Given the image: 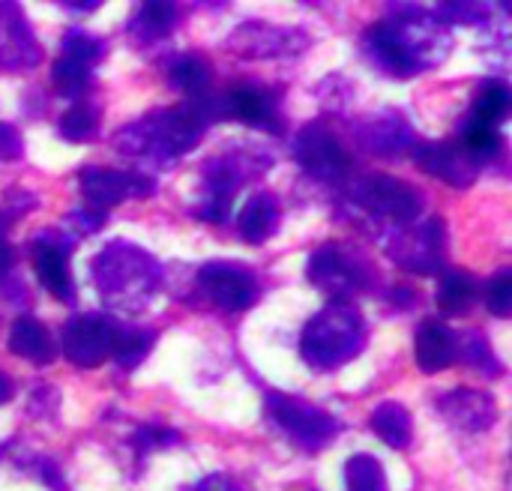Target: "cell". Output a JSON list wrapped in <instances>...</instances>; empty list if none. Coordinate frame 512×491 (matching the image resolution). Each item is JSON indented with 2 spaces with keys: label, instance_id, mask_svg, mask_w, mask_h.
<instances>
[{
  "label": "cell",
  "instance_id": "cell-28",
  "mask_svg": "<svg viewBox=\"0 0 512 491\" xmlns=\"http://www.w3.org/2000/svg\"><path fill=\"white\" fill-rule=\"evenodd\" d=\"M456 342H459L456 360H465L471 369H477L480 375H486L492 381L504 375V363L498 360V354L492 351V345L486 342V336L480 330H465L462 336H456Z\"/></svg>",
  "mask_w": 512,
  "mask_h": 491
},
{
  "label": "cell",
  "instance_id": "cell-30",
  "mask_svg": "<svg viewBox=\"0 0 512 491\" xmlns=\"http://www.w3.org/2000/svg\"><path fill=\"white\" fill-rule=\"evenodd\" d=\"M459 144L483 165V162L501 156V150H504V135H501L498 126H486V123L468 117V120L462 123V138H459Z\"/></svg>",
  "mask_w": 512,
  "mask_h": 491
},
{
  "label": "cell",
  "instance_id": "cell-46",
  "mask_svg": "<svg viewBox=\"0 0 512 491\" xmlns=\"http://www.w3.org/2000/svg\"><path fill=\"white\" fill-rule=\"evenodd\" d=\"M60 6L69 9V12H93V9L99 6V0H84V3H78V0H63Z\"/></svg>",
  "mask_w": 512,
  "mask_h": 491
},
{
  "label": "cell",
  "instance_id": "cell-15",
  "mask_svg": "<svg viewBox=\"0 0 512 491\" xmlns=\"http://www.w3.org/2000/svg\"><path fill=\"white\" fill-rule=\"evenodd\" d=\"M69 252H72V240H66L63 234H54V231H42L30 240V261L36 270V279L60 303L75 300V285H72V273H69Z\"/></svg>",
  "mask_w": 512,
  "mask_h": 491
},
{
  "label": "cell",
  "instance_id": "cell-1",
  "mask_svg": "<svg viewBox=\"0 0 512 491\" xmlns=\"http://www.w3.org/2000/svg\"><path fill=\"white\" fill-rule=\"evenodd\" d=\"M453 36L447 24L423 9H396L366 33L369 57L396 78L435 69L447 60Z\"/></svg>",
  "mask_w": 512,
  "mask_h": 491
},
{
  "label": "cell",
  "instance_id": "cell-20",
  "mask_svg": "<svg viewBox=\"0 0 512 491\" xmlns=\"http://www.w3.org/2000/svg\"><path fill=\"white\" fill-rule=\"evenodd\" d=\"M459 357V342L456 333L441 324V321H423L417 336H414V360L426 375L444 372L456 363Z\"/></svg>",
  "mask_w": 512,
  "mask_h": 491
},
{
  "label": "cell",
  "instance_id": "cell-4",
  "mask_svg": "<svg viewBox=\"0 0 512 491\" xmlns=\"http://www.w3.org/2000/svg\"><path fill=\"white\" fill-rule=\"evenodd\" d=\"M369 330L357 306L330 303L309 318L300 336V354L315 372H336L366 348Z\"/></svg>",
  "mask_w": 512,
  "mask_h": 491
},
{
  "label": "cell",
  "instance_id": "cell-35",
  "mask_svg": "<svg viewBox=\"0 0 512 491\" xmlns=\"http://www.w3.org/2000/svg\"><path fill=\"white\" fill-rule=\"evenodd\" d=\"M63 54L93 69V63H99V60L105 57V42L96 39V36H90V33L81 30V27H72V30L63 36Z\"/></svg>",
  "mask_w": 512,
  "mask_h": 491
},
{
  "label": "cell",
  "instance_id": "cell-39",
  "mask_svg": "<svg viewBox=\"0 0 512 491\" xmlns=\"http://www.w3.org/2000/svg\"><path fill=\"white\" fill-rule=\"evenodd\" d=\"M24 156V138L12 123L0 120V162H15Z\"/></svg>",
  "mask_w": 512,
  "mask_h": 491
},
{
  "label": "cell",
  "instance_id": "cell-7",
  "mask_svg": "<svg viewBox=\"0 0 512 491\" xmlns=\"http://www.w3.org/2000/svg\"><path fill=\"white\" fill-rule=\"evenodd\" d=\"M351 201L363 210V213H375L378 219L396 222V225H411L420 219L426 201L423 192L405 180H396L390 174H372L363 177L354 192Z\"/></svg>",
  "mask_w": 512,
  "mask_h": 491
},
{
  "label": "cell",
  "instance_id": "cell-44",
  "mask_svg": "<svg viewBox=\"0 0 512 491\" xmlns=\"http://www.w3.org/2000/svg\"><path fill=\"white\" fill-rule=\"evenodd\" d=\"M195 491H240L225 474H210V477H204L198 486H195Z\"/></svg>",
  "mask_w": 512,
  "mask_h": 491
},
{
  "label": "cell",
  "instance_id": "cell-31",
  "mask_svg": "<svg viewBox=\"0 0 512 491\" xmlns=\"http://www.w3.org/2000/svg\"><path fill=\"white\" fill-rule=\"evenodd\" d=\"M510 87L507 84H501V81H486L483 87H480V93L474 96V120H480V123H486V126H498V123H504L507 120V114H510Z\"/></svg>",
  "mask_w": 512,
  "mask_h": 491
},
{
  "label": "cell",
  "instance_id": "cell-25",
  "mask_svg": "<svg viewBox=\"0 0 512 491\" xmlns=\"http://www.w3.org/2000/svg\"><path fill=\"white\" fill-rule=\"evenodd\" d=\"M438 309L444 315H462L477 300V279L465 270H444L438 279Z\"/></svg>",
  "mask_w": 512,
  "mask_h": 491
},
{
  "label": "cell",
  "instance_id": "cell-9",
  "mask_svg": "<svg viewBox=\"0 0 512 491\" xmlns=\"http://www.w3.org/2000/svg\"><path fill=\"white\" fill-rule=\"evenodd\" d=\"M390 258L420 276H432L441 270L444 264V252H447V225L441 216H432L426 222H414V225H402L393 237H390Z\"/></svg>",
  "mask_w": 512,
  "mask_h": 491
},
{
  "label": "cell",
  "instance_id": "cell-19",
  "mask_svg": "<svg viewBox=\"0 0 512 491\" xmlns=\"http://www.w3.org/2000/svg\"><path fill=\"white\" fill-rule=\"evenodd\" d=\"M360 144L375 156H402L414 150V132L399 111H375L357 126Z\"/></svg>",
  "mask_w": 512,
  "mask_h": 491
},
{
  "label": "cell",
  "instance_id": "cell-32",
  "mask_svg": "<svg viewBox=\"0 0 512 491\" xmlns=\"http://www.w3.org/2000/svg\"><path fill=\"white\" fill-rule=\"evenodd\" d=\"M345 489L348 491H387V474L384 465L369 456L357 453L345 462Z\"/></svg>",
  "mask_w": 512,
  "mask_h": 491
},
{
  "label": "cell",
  "instance_id": "cell-47",
  "mask_svg": "<svg viewBox=\"0 0 512 491\" xmlns=\"http://www.w3.org/2000/svg\"><path fill=\"white\" fill-rule=\"evenodd\" d=\"M12 396H15V384H12V378H9V375H3V372H0V405H6Z\"/></svg>",
  "mask_w": 512,
  "mask_h": 491
},
{
  "label": "cell",
  "instance_id": "cell-12",
  "mask_svg": "<svg viewBox=\"0 0 512 491\" xmlns=\"http://www.w3.org/2000/svg\"><path fill=\"white\" fill-rule=\"evenodd\" d=\"M198 288L225 312H246L258 303L261 285L246 264L237 261H210L198 270Z\"/></svg>",
  "mask_w": 512,
  "mask_h": 491
},
{
  "label": "cell",
  "instance_id": "cell-18",
  "mask_svg": "<svg viewBox=\"0 0 512 491\" xmlns=\"http://www.w3.org/2000/svg\"><path fill=\"white\" fill-rule=\"evenodd\" d=\"M39 60L42 48L18 3H0V69H33Z\"/></svg>",
  "mask_w": 512,
  "mask_h": 491
},
{
  "label": "cell",
  "instance_id": "cell-34",
  "mask_svg": "<svg viewBox=\"0 0 512 491\" xmlns=\"http://www.w3.org/2000/svg\"><path fill=\"white\" fill-rule=\"evenodd\" d=\"M96 132H99V108L90 105V102H84V99L75 102V105L60 117V135H63L66 141L81 144V141L96 138Z\"/></svg>",
  "mask_w": 512,
  "mask_h": 491
},
{
  "label": "cell",
  "instance_id": "cell-33",
  "mask_svg": "<svg viewBox=\"0 0 512 491\" xmlns=\"http://www.w3.org/2000/svg\"><path fill=\"white\" fill-rule=\"evenodd\" d=\"M153 342H156V333L147 330V327H126V330H117V342H114L111 357H114L123 369H135L138 363H144V357L150 354Z\"/></svg>",
  "mask_w": 512,
  "mask_h": 491
},
{
  "label": "cell",
  "instance_id": "cell-8",
  "mask_svg": "<svg viewBox=\"0 0 512 491\" xmlns=\"http://www.w3.org/2000/svg\"><path fill=\"white\" fill-rule=\"evenodd\" d=\"M369 270L372 267L351 249H345L339 243H327L318 252H312L306 276L315 288L330 294L333 303H345V297L357 294L360 288H366L372 282Z\"/></svg>",
  "mask_w": 512,
  "mask_h": 491
},
{
  "label": "cell",
  "instance_id": "cell-42",
  "mask_svg": "<svg viewBox=\"0 0 512 491\" xmlns=\"http://www.w3.org/2000/svg\"><path fill=\"white\" fill-rule=\"evenodd\" d=\"M6 204H9V213H6V216L12 219V216H24L27 210H36V204H39V201H36V195H33V192L9 189V192H6Z\"/></svg>",
  "mask_w": 512,
  "mask_h": 491
},
{
  "label": "cell",
  "instance_id": "cell-45",
  "mask_svg": "<svg viewBox=\"0 0 512 491\" xmlns=\"http://www.w3.org/2000/svg\"><path fill=\"white\" fill-rule=\"evenodd\" d=\"M12 264H15V252H12V246L6 243V237H0V282H3L6 276H12Z\"/></svg>",
  "mask_w": 512,
  "mask_h": 491
},
{
  "label": "cell",
  "instance_id": "cell-10",
  "mask_svg": "<svg viewBox=\"0 0 512 491\" xmlns=\"http://www.w3.org/2000/svg\"><path fill=\"white\" fill-rule=\"evenodd\" d=\"M117 321L99 312H84L66 321L63 327V354L72 366L96 369L111 357L117 342Z\"/></svg>",
  "mask_w": 512,
  "mask_h": 491
},
{
  "label": "cell",
  "instance_id": "cell-6",
  "mask_svg": "<svg viewBox=\"0 0 512 491\" xmlns=\"http://www.w3.org/2000/svg\"><path fill=\"white\" fill-rule=\"evenodd\" d=\"M267 417L294 444H300L309 453L330 447L336 441V435L342 432V423L333 414H327L303 399H291L285 393H267Z\"/></svg>",
  "mask_w": 512,
  "mask_h": 491
},
{
  "label": "cell",
  "instance_id": "cell-21",
  "mask_svg": "<svg viewBox=\"0 0 512 491\" xmlns=\"http://www.w3.org/2000/svg\"><path fill=\"white\" fill-rule=\"evenodd\" d=\"M228 108H231V117H237V120H243L249 126H261V129H270V132H282L279 102L264 87H252V84L234 87L228 93Z\"/></svg>",
  "mask_w": 512,
  "mask_h": 491
},
{
  "label": "cell",
  "instance_id": "cell-37",
  "mask_svg": "<svg viewBox=\"0 0 512 491\" xmlns=\"http://www.w3.org/2000/svg\"><path fill=\"white\" fill-rule=\"evenodd\" d=\"M486 306L492 315L498 318H507L512 312V273L510 270H501L492 282H489V291H486Z\"/></svg>",
  "mask_w": 512,
  "mask_h": 491
},
{
  "label": "cell",
  "instance_id": "cell-36",
  "mask_svg": "<svg viewBox=\"0 0 512 491\" xmlns=\"http://www.w3.org/2000/svg\"><path fill=\"white\" fill-rule=\"evenodd\" d=\"M174 444H180V432L165 429V426H141V429L129 438V447L135 450L138 462H141L147 453H153V450H168V447H174Z\"/></svg>",
  "mask_w": 512,
  "mask_h": 491
},
{
  "label": "cell",
  "instance_id": "cell-22",
  "mask_svg": "<svg viewBox=\"0 0 512 491\" xmlns=\"http://www.w3.org/2000/svg\"><path fill=\"white\" fill-rule=\"evenodd\" d=\"M6 348H9L15 357L27 360V363H33V366H48V363L57 357V348H54L51 333H48L45 324H42L39 318H33V315H21V318L12 321Z\"/></svg>",
  "mask_w": 512,
  "mask_h": 491
},
{
  "label": "cell",
  "instance_id": "cell-5",
  "mask_svg": "<svg viewBox=\"0 0 512 491\" xmlns=\"http://www.w3.org/2000/svg\"><path fill=\"white\" fill-rule=\"evenodd\" d=\"M273 165V159L264 153V147H246V150H225L213 159L204 162L201 168V180H204V189H207V198L198 204L195 216L219 225L228 219L231 213V201H234V192L255 174L267 171Z\"/></svg>",
  "mask_w": 512,
  "mask_h": 491
},
{
  "label": "cell",
  "instance_id": "cell-16",
  "mask_svg": "<svg viewBox=\"0 0 512 491\" xmlns=\"http://www.w3.org/2000/svg\"><path fill=\"white\" fill-rule=\"evenodd\" d=\"M414 162L426 174H432V177H438V180H444V183H450L456 189L474 186L477 177H480V168H483L459 141H426V144H414Z\"/></svg>",
  "mask_w": 512,
  "mask_h": 491
},
{
  "label": "cell",
  "instance_id": "cell-40",
  "mask_svg": "<svg viewBox=\"0 0 512 491\" xmlns=\"http://www.w3.org/2000/svg\"><path fill=\"white\" fill-rule=\"evenodd\" d=\"M69 228H75L78 234H93L105 225V213L102 210H93V207H81V210H72L66 216Z\"/></svg>",
  "mask_w": 512,
  "mask_h": 491
},
{
  "label": "cell",
  "instance_id": "cell-24",
  "mask_svg": "<svg viewBox=\"0 0 512 491\" xmlns=\"http://www.w3.org/2000/svg\"><path fill=\"white\" fill-rule=\"evenodd\" d=\"M369 426L372 432L393 450H405L414 438V423H411V414L405 405L399 402H381L372 417H369Z\"/></svg>",
  "mask_w": 512,
  "mask_h": 491
},
{
  "label": "cell",
  "instance_id": "cell-48",
  "mask_svg": "<svg viewBox=\"0 0 512 491\" xmlns=\"http://www.w3.org/2000/svg\"><path fill=\"white\" fill-rule=\"evenodd\" d=\"M9 225H12V222H9V216L0 210V237H6V228H9Z\"/></svg>",
  "mask_w": 512,
  "mask_h": 491
},
{
  "label": "cell",
  "instance_id": "cell-2",
  "mask_svg": "<svg viewBox=\"0 0 512 491\" xmlns=\"http://www.w3.org/2000/svg\"><path fill=\"white\" fill-rule=\"evenodd\" d=\"M204 132H207V123H204L198 105L189 99L180 108H162V111H153L129 126H123L114 135V147L123 156L165 165V162L186 156L201 141Z\"/></svg>",
  "mask_w": 512,
  "mask_h": 491
},
{
  "label": "cell",
  "instance_id": "cell-13",
  "mask_svg": "<svg viewBox=\"0 0 512 491\" xmlns=\"http://www.w3.org/2000/svg\"><path fill=\"white\" fill-rule=\"evenodd\" d=\"M78 186L81 195L87 198V207L93 210H108L120 201H141L156 192V180L138 171H111V168H96L87 165L78 171Z\"/></svg>",
  "mask_w": 512,
  "mask_h": 491
},
{
  "label": "cell",
  "instance_id": "cell-17",
  "mask_svg": "<svg viewBox=\"0 0 512 491\" xmlns=\"http://www.w3.org/2000/svg\"><path fill=\"white\" fill-rule=\"evenodd\" d=\"M438 414L459 432L480 435L489 432L498 423V402L486 390H471V387H456L435 402Z\"/></svg>",
  "mask_w": 512,
  "mask_h": 491
},
{
  "label": "cell",
  "instance_id": "cell-3",
  "mask_svg": "<svg viewBox=\"0 0 512 491\" xmlns=\"http://www.w3.org/2000/svg\"><path fill=\"white\" fill-rule=\"evenodd\" d=\"M93 282L117 312H141L159 291L162 267L138 243L114 240L93 258Z\"/></svg>",
  "mask_w": 512,
  "mask_h": 491
},
{
  "label": "cell",
  "instance_id": "cell-38",
  "mask_svg": "<svg viewBox=\"0 0 512 491\" xmlns=\"http://www.w3.org/2000/svg\"><path fill=\"white\" fill-rule=\"evenodd\" d=\"M441 21H453V24H486L489 21V9L483 3H441V9L435 12Z\"/></svg>",
  "mask_w": 512,
  "mask_h": 491
},
{
  "label": "cell",
  "instance_id": "cell-43",
  "mask_svg": "<svg viewBox=\"0 0 512 491\" xmlns=\"http://www.w3.org/2000/svg\"><path fill=\"white\" fill-rule=\"evenodd\" d=\"M36 477L51 491H66V483H63V477L57 471V462H51V459H39L36 462Z\"/></svg>",
  "mask_w": 512,
  "mask_h": 491
},
{
  "label": "cell",
  "instance_id": "cell-23",
  "mask_svg": "<svg viewBox=\"0 0 512 491\" xmlns=\"http://www.w3.org/2000/svg\"><path fill=\"white\" fill-rule=\"evenodd\" d=\"M279 222H282V207H279L276 195H270V192H261V195L249 198L246 207L237 216L240 237L246 243H252V246L267 243L279 231Z\"/></svg>",
  "mask_w": 512,
  "mask_h": 491
},
{
  "label": "cell",
  "instance_id": "cell-29",
  "mask_svg": "<svg viewBox=\"0 0 512 491\" xmlns=\"http://www.w3.org/2000/svg\"><path fill=\"white\" fill-rule=\"evenodd\" d=\"M51 81H54L60 96H66L72 102H81L84 93L93 87V69L72 60V57H66V54H60L57 63L51 66Z\"/></svg>",
  "mask_w": 512,
  "mask_h": 491
},
{
  "label": "cell",
  "instance_id": "cell-11",
  "mask_svg": "<svg viewBox=\"0 0 512 491\" xmlns=\"http://www.w3.org/2000/svg\"><path fill=\"white\" fill-rule=\"evenodd\" d=\"M294 159L300 162V168L306 174H312L324 183H339L351 168V156H348L345 144L324 123H309L297 132Z\"/></svg>",
  "mask_w": 512,
  "mask_h": 491
},
{
  "label": "cell",
  "instance_id": "cell-14",
  "mask_svg": "<svg viewBox=\"0 0 512 491\" xmlns=\"http://www.w3.org/2000/svg\"><path fill=\"white\" fill-rule=\"evenodd\" d=\"M309 45L312 39L300 27H279L264 21H246L228 39V48H234L240 57H294Z\"/></svg>",
  "mask_w": 512,
  "mask_h": 491
},
{
  "label": "cell",
  "instance_id": "cell-41",
  "mask_svg": "<svg viewBox=\"0 0 512 491\" xmlns=\"http://www.w3.org/2000/svg\"><path fill=\"white\" fill-rule=\"evenodd\" d=\"M57 405H60V396H57V390H54V387H36V390H33V396H30V414H36V417H48V414H54V411H57Z\"/></svg>",
  "mask_w": 512,
  "mask_h": 491
},
{
  "label": "cell",
  "instance_id": "cell-27",
  "mask_svg": "<svg viewBox=\"0 0 512 491\" xmlns=\"http://www.w3.org/2000/svg\"><path fill=\"white\" fill-rule=\"evenodd\" d=\"M174 24H177L174 3H141V9L135 12V18L129 24V33L138 42H156V39L168 36Z\"/></svg>",
  "mask_w": 512,
  "mask_h": 491
},
{
  "label": "cell",
  "instance_id": "cell-49",
  "mask_svg": "<svg viewBox=\"0 0 512 491\" xmlns=\"http://www.w3.org/2000/svg\"><path fill=\"white\" fill-rule=\"evenodd\" d=\"M6 453H9V444H0V459H3Z\"/></svg>",
  "mask_w": 512,
  "mask_h": 491
},
{
  "label": "cell",
  "instance_id": "cell-26",
  "mask_svg": "<svg viewBox=\"0 0 512 491\" xmlns=\"http://www.w3.org/2000/svg\"><path fill=\"white\" fill-rule=\"evenodd\" d=\"M213 81V69L204 57L186 51V54H177L171 63H168V84L180 93H189V96H201L207 93Z\"/></svg>",
  "mask_w": 512,
  "mask_h": 491
}]
</instances>
